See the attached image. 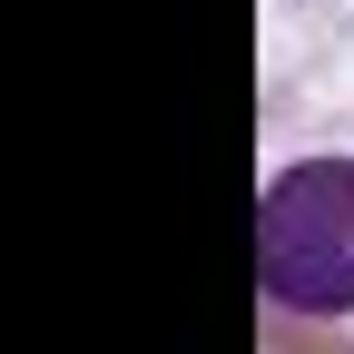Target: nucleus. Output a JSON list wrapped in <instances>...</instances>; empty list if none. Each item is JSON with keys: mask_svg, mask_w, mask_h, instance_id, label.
<instances>
[{"mask_svg": "<svg viewBox=\"0 0 354 354\" xmlns=\"http://www.w3.org/2000/svg\"><path fill=\"white\" fill-rule=\"evenodd\" d=\"M256 295L286 315H354V158H295L266 177Z\"/></svg>", "mask_w": 354, "mask_h": 354, "instance_id": "obj_1", "label": "nucleus"}]
</instances>
